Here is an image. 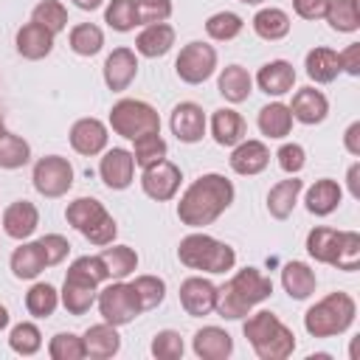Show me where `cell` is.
Segmentation results:
<instances>
[{
    "label": "cell",
    "mask_w": 360,
    "mask_h": 360,
    "mask_svg": "<svg viewBox=\"0 0 360 360\" xmlns=\"http://www.w3.org/2000/svg\"><path fill=\"white\" fill-rule=\"evenodd\" d=\"M233 197H236V188L225 174H217V172L200 174L183 191L177 202V219L188 228H205L231 208Z\"/></svg>",
    "instance_id": "obj_1"
},
{
    "label": "cell",
    "mask_w": 360,
    "mask_h": 360,
    "mask_svg": "<svg viewBox=\"0 0 360 360\" xmlns=\"http://www.w3.org/2000/svg\"><path fill=\"white\" fill-rule=\"evenodd\" d=\"M270 292H273V281L262 270L242 267L222 287H217V307H214V312H219L225 321H239V318L250 315V309L256 304L267 301Z\"/></svg>",
    "instance_id": "obj_2"
},
{
    "label": "cell",
    "mask_w": 360,
    "mask_h": 360,
    "mask_svg": "<svg viewBox=\"0 0 360 360\" xmlns=\"http://www.w3.org/2000/svg\"><path fill=\"white\" fill-rule=\"evenodd\" d=\"M110 281L107 270L101 264L98 256H79L65 276L62 292H59V304L70 312V315H84L98 295V284Z\"/></svg>",
    "instance_id": "obj_3"
},
{
    "label": "cell",
    "mask_w": 360,
    "mask_h": 360,
    "mask_svg": "<svg viewBox=\"0 0 360 360\" xmlns=\"http://www.w3.org/2000/svg\"><path fill=\"white\" fill-rule=\"evenodd\" d=\"M242 332H245L248 343L253 346L256 357H262V360H284V357H290L295 352L292 329L278 315H273L270 309L253 312L242 323Z\"/></svg>",
    "instance_id": "obj_4"
},
{
    "label": "cell",
    "mask_w": 360,
    "mask_h": 360,
    "mask_svg": "<svg viewBox=\"0 0 360 360\" xmlns=\"http://www.w3.org/2000/svg\"><path fill=\"white\" fill-rule=\"evenodd\" d=\"M177 259L188 270H202V273H228L236 264V250L228 242H219L208 233H188L177 245Z\"/></svg>",
    "instance_id": "obj_5"
},
{
    "label": "cell",
    "mask_w": 360,
    "mask_h": 360,
    "mask_svg": "<svg viewBox=\"0 0 360 360\" xmlns=\"http://www.w3.org/2000/svg\"><path fill=\"white\" fill-rule=\"evenodd\" d=\"M354 315H357V304L349 292H329L304 312V329L312 338H335L349 332Z\"/></svg>",
    "instance_id": "obj_6"
},
{
    "label": "cell",
    "mask_w": 360,
    "mask_h": 360,
    "mask_svg": "<svg viewBox=\"0 0 360 360\" xmlns=\"http://www.w3.org/2000/svg\"><path fill=\"white\" fill-rule=\"evenodd\" d=\"M65 219H68V225H73L90 245H98V248L112 245V239L118 236V225H115L112 214H110L96 197H76L73 202H68Z\"/></svg>",
    "instance_id": "obj_7"
},
{
    "label": "cell",
    "mask_w": 360,
    "mask_h": 360,
    "mask_svg": "<svg viewBox=\"0 0 360 360\" xmlns=\"http://www.w3.org/2000/svg\"><path fill=\"white\" fill-rule=\"evenodd\" d=\"M110 127L115 135L135 141L149 132H160V115L149 101L141 98H121L110 110Z\"/></svg>",
    "instance_id": "obj_8"
},
{
    "label": "cell",
    "mask_w": 360,
    "mask_h": 360,
    "mask_svg": "<svg viewBox=\"0 0 360 360\" xmlns=\"http://www.w3.org/2000/svg\"><path fill=\"white\" fill-rule=\"evenodd\" d=\"M96 304H98L101 318L107 323H112V326H127L141 315V304H138L129 281H124V278L107 284L104 290H98Z\"/></svg>",
    "instance_id": "obj_9"
},
{
    "label": "cell",
    "mask_w": 360,
    "mask_h": 360,
    "mask_svg": "<svg viewBox=\"0 0 360 360\" xmlns=\"http://www.w3.org/2000/svg\"><path fill=\"white\" fill-rule=\"evenodd\" d=\"M214 70H217V48L200 39L183 45L174 59V73L186 84H202L214 76Z\"/></svg>",
    "instance_id": "obj_10"
},
{
    "label": "cell",
    "mask_w": 360,
    "mask_h": 360,
    "mask_svg": "<svg viewBox=\"0 0 360 360\" xmlns=\"http://www.w3.org/2000/svg\"><path fill=\"white\" fill-rule=\"evenodd\" d=\"M31 180H34V188L42 197L56 200V197H65L70 191V186H73V166L62 155H45V158H39L34 163Z\"/></svg>",
    "instance_id": "obj_11"
},
{
    "label": "cell",
    "mask_w": 360,
    "mask_h": 360,
    "mask_svg": "<svg viewBox=\"0 0 360 360\" xmlns=\"http://www.w3.org/2000/svg\"><path fill=\"white\" fill-rule=\"evenodd\" d=\"M180 183H183L180 166H174V163L166 160V158L158 160V163H152V166H146L143 174H141V188H143V194L152 197L155 202L172 200V197L177 194Z\"/></svg>",
    "instance_id": "obj_12"
},
{
    "label": "cell",
    "mask_w": 360,
    "mask_h": 360,
    "mask_svg": "<svg viewBox=\"0 0 360 360\" xmlns=\"http://www.w3.org/2000/svg\"><path fill=\"white\" fill-rule=\"evenodd\" d=\"M169 127H172V135L180 143H197V141H202V135L208 129V121H205V112L197 101H180L172 110Z\"/></svg>",
    "instance_id": "obj_13"
},
{
    "label": "cell",
    "mask_w": 360,
    "mask_h": 360,
    "mask_svg": "<svg viewBox=\"0 0 360 360\" xmlns=\"http://www.w3.org/2000/svg\"><path fill=\"white\" fill-rule=\"evenodd\" d=\"M98 174L104 180V186L112 188V191L129 188V183L135 177V158H132V152L121 149V146L104 149V158L98 163Z\"/></svg>",
    "instance_id": "obj_14"
},
{
    "label": "cell",
    "mask_w": 360,
    "mask_h": 360,
    "mask_svg": "<svg viewBox=\"0 0 360 360\" xmlns=\"http://www.w3.org/2000/svg\"><path fill=\"white\" fill-rule=\"evenodd\" d=\"M180 307L191 318L211 315L217 307V284H211L202 276H191L180 284Z\"/></svg>",
    "instance_id": "obj_15"
},
{
    "label": "cell",
    "mask_w": 360,
    "mask_h": 360,
    "mask_svg": "<svg viewBox=\"0 0 360 360\" xmlns=\"http://www.w3.org/2000/svg\"><path fill=\"white\" fill-rule=\"evenodd\" d=\"M68 138H70L73 152H79L84 158H93V155H101L107 149L110 132H107V124L98 121V118H79L70 127V135Z\"/></svg>",
    "instance_id": "obj_16"
},
{
    "label": "cell",
    "mask_w": 360,
    "mask_h": 360,
    "mask_svg": "<svg viewBox=\"0 0 360 360\" xmlns=\"http://www.w3.org/2000/svg\"><path fill=\"white\" fill-rule=\"evenodd\" d=\"M138 76V56L132 48L121 45L115 48L107 59H104V84L112 90V93H121L127 90Z\"/></svg>",
    "instance_id": "obj_17"
},
{
    "label": "cell",
    "mask_w": 360,
    "mask_h": 360,
    "mask_svg": "<svg viewBox=\"0 0 360 360\" xmlns=\"http://www.w3.org/2000/svg\"><path fill=\"white\" fill-rule=\"evenodd\" d=\"M231 169L236 174H245V177H253V174H262L270 163V149L264 141H256V138H245L233 146L231 158H228Z\"/></svg>",
    "instance_id": "obj_18"
},
{
    "label": "cell",
    "mask_w": 360,
    "mask_h": 360,
    "mask_svg": "<svg viewBox=\"0 0 360 360\" xmlns=\"http://www.w3.org/2000/svg\"><path fill=\"white\" fill-rule=\"evenodd\" d=\"M0 225H3L6 236L22 242V239H28V236L37 231V225H39V211H37L34 202H28V200H17V202H11V205L3 211Z\"/></svg>",
    "instance_id": "obj_19"
},
{
    "label": "cell",
    "mask_w": 360,
    "mask_h": 360,
    "mask_svg": "<svg viewBox=\"0 0 360 360\" xmlns=\"http://www.w3.org/2000/svg\"><path fill=\"white\" fill-rule=\"evenodd\" d=\"M53 39H56V34H51L48 28H42L39 22L31 20L25 25H20V31L14 37V45H17V53L22 59L37 62V59H45L53 51Z\"/></svg>",
    "instance_id": "obj_20"
},
{
    "label": "cell",
    "mask_w": 360,
    "mask_h": 360,
    "mask_svg": "<svg viewBox=\"0 0 360 360\" xmlns=\"http://www.w3.org/2000/svg\"><path fill=\"white\" fill-rule=\"evenodd\" d=\"M256 84H259L262 93H267L273 98L287 96V93H292V84H295V68L287 59L264 62L256 73Z\"/></svg>",
    "instance_id": "obj_21"
},
{
    "label": "cell",
    "mask_w": 360,
    "mask_h": 360,
    "mask_svg": "<svg viewBox=\"0 0 360 360\" xmlns=\"http://www.w3.org/2000/svg\"><path fill=\"white\" fill-rule=\"evenodd\" d=\"M287 107H290V112H292V121L307 124V127L321 124V121L329 115V98H326L321 90H315V87H301V90H295L292 104H287Z\"/></svg>",
    "instance_id": "obj_22"
},
{
    "label": "cell",
    "mask_w": 360,
    "mask_h": 360,
    "mask_svg": "<svg viewBox=\"0 0 360 360\" xmlns=\"http://www.w3.org/2000/svg\"><path fill=\"white\" fill-rule=\"evenodd\" d=\"M191 349L200 360H225L233 354V338L222 326H202L194 332Z\"/></svg>",
    "instance_id": "obj_23"
},
{
    "label": "cell",
    "mask_w": 360,
    "mask_h": 360,
    "mask_svg": "<svg viewBox=\"0 0 360 360\" xmlns=\"http://www.w3.org/2000/svg\"><path fill=\"white\" fill-rule=\"evenodd\" d=\"M84 354L93 357V360H107V357H115L121 352V338H118V326L101 321V323H93L84 335Z\"/></svg>",
    "instance_id": "obj_24"
},
{
    "label": "cell",
    "mask_w": 360,
    "mask_h": 360,
    "mask_svg": "<svg viewBox=\"0 0 360 360\" xmlns=\"http://www.w3.org/2000/svg\"><path fill=\"white\" fill-rule=\"evenodd\" d=\"M211 135L219 146H236L239 141H245L248 124L233 107H219L211 115Z\"/></svg>",
    "instance_id": "obj_25"
},
{
    "label": "cell",
    "mask_w": 360,
    "mask_h": 360,
    "mask_svg": "<svg viewBox=\"0 0 360 360\" xmlns=\"http://www.w3.org/2000/svg\"><path fill=\"white\" fill-rule=\"evenodd\" d=\"M304 191V180H298V174H290L287 180H278L270 191H267V211L273 219H287L292 214V208L298 205V197Z\"/></svg>",
    "instance_id": "obj_26"
},
{
    "label": "cell",
    "mask_w": 360,
    "mask_h": 360,
    "mask_svg": "<svg viewBox=\"0 0 360 360\" xmlns=\"http://www.w3.org/2000/svg\"><path fill=\"white\" fill-rule=\"evenodd\" d=\"M340 200H343V188H340V183L332 180V177L315 180V183L307 188V197H304L307 211L315 214V217H329V214L340 205Z\"/></svg>",
    "instance_id": "obj_27"
},
{
    "label": "cell",
    "mask_w": 360,
    "mask_h": 360,
    "mask_svg": "<svg viewBox=\"0 0 360 360\" xmlns=\"http://www.w3.org/2000/svg\"><path fill=\"white\" fill-rule=\"evenodd\" d=\"M174 45V28L169 22H155V25H143V31L135 37V53L146 56V59H158L166 56Z\"/></svg>",
    "instance_id": "obj_28"
},
{
    "label": "cell",
    "mask_w": 360,
    "mask_h": 360,
    "mask_svg": "<svg viewBox=\"0 0 360 360\" xmlns=\"http://www.w3.org/2000/svg\"><path fill=\"white\" fill-rule=\"evenodd\" d=\"M217 90L225 101L231 104H242L248 101V96L253 93V76L242 68V65H225L219 70V79H217Z\"/></svg>",
    "instance_id": "obj_29"
},
{
    "label": "cell",
    "mask_w": 360,
    "mask_h": 360,
    "mask_svg": "<svg viewBox=\"0 0 360 360\" xmlns=\"http://www.w3.org/2000/svg\"><path fill=\"white\" fill-rule=\"evenodd\" d=\"M315 284H318L315 270L307 262H287L281 267V287L290 298H295V301L309 298L315 292Z\"/></svg>",
    "instance_id": "obj_30"
},
{
    "label": "cell",
    "mask_w": 360,
    "mask_h": 360,
    "mask_svg": "<svg viewBox=\"0 0 360 360\" xmlns=\"http://www.w3.org/2000/svg\"><path fill=\"white\" fill-rule=\"evenodd\" d=\"M8 267H11L14 278H20V281H34L48 264H45V256H42L39 245L22 239V245L14 248V253H11V259H8Z\"/></svg>",
    "instance_id": "obj_31"
},
{
    "label": "cell",
    "mask_w": 360,
    "mask_h": 360,
    "mask_svg": "<svg viewBox=\"0 0 360 360\" xmlns=\"http://www.w3.org/2000/svg\"><path fill=\"white\" fill-rule=\"evenodd\" d=\"M292 22H290V14L284 8H276V6H267V8H259L253 14V31L256 37L267 39V42H278L290 34Z\"/></svg>",
    "instance_id": "obj_32"
},
{
    "label": "cell",
    "mask_w": 360,
    "mask_h": 360,
    "mask_svg": "<svg viewBox=\"0 0 360 360\" xmlns=\"http://www.w3.org/2000/svg\"><path fill=\"white\" fill-rule=\"evenodd\" d=\"M304 68H307V76H309L315 84H329V82H335V79H338V73H340L338 51L318 45V48H312V51L307 53Z\"/></svg>",
    "instance_id": "obj_33"
},
{
    "label": "cell",
    "mask_w": 360,
    "mask_h": 360,
    "mask_svg": "<svg viewBox=\"0 0 360 360\" xmlns=\"http://www.w3.org/2000/svg\"><path fill=\"white\" fill-rule=\"evenodd\" d=\"M256 124H259V132H262V135L281 141V138H287L290 129H292V112H290V107H287L284 101H270V104H264V107L259 110Z\"/></svg>",
    "instance_id": "obj_34"
},
{
    "label": "cell",
    "mask_w": 360,
    "mask_h": 360,
    "mask_svg": "<svg viewBox=\"0 0 360 360\" xmlns=\"http://www.w3.org/2000/svg\"><path fill=\"white\" fill-rule=\"evenodd\" d=\"M104 270H107V278L110 281H121L127 276H132L138 270V253L129 248V245H112V248H104L98 253Z\"/></svg>",
    "instance_id": "obj_35"
},
{
    "label": "cell",
    "mask_w": 360,
    "mask_h": 360,
    "mask_svg": "<svg viewBox=\"0 0 360 360\" xmlns=\"http://www.w3.org/2000/svg\"><path fill=\"white\" fill-rule=\"evenodd\" d=\"M340 233L343 231H335V228H326V225H318L307 233V253L321 262V264H335V256H338V245H340Z\"/></svg>",
    "instance_id": "obj_36"
},
{
    "label": "cell",
    "mask_w": 360,
    "mask_h": 360,
    "mask_svg": "<svg viewBox=\"0 0 360 360\" xmlns=\"http://www.w3.org/2000/svg\"><path fill=\"white\" fill-rule=\"evenodd\" d=\"M323 20L338 34H354L360 28V6L357 0H329Z\"/></svg>",
    "instance_id": "obj_37"
},
{
    "label": "cell",
    "mask_w": 360,
    "mask_h": 360,
    "mask_svg": "<svg viewBox=\"0 0 360 360\" xmlns=\"http://www.w3.org/2000/svg\"><path fill=\"white\" fill-rule=\"evenodd\" d=\"M68 42H70V51L73 53H79V56H96L104 48V31L96 22H79V25L70 28Z\"/></svg>",
    "instance_id": "obj_38"
},
{
    "label": "cell",
    "mask_w": 360,
    "mask_h": 360,
    "mask_svg": "<svg viewBox=\"0 0 360 360\" xmlns=\"http://www.w3.org/2000/svg\"><path fill=\"white\" fill-rule=\"evenodd\" d=\"M56 307H59V292H56V287L48 284V281H37V284H31V290L25 292V309H28V315H34V318H51V315L56 312Z\"/></svg>",
    "instance_id": "obj_39"
},
{
    "label": "cell",
    "mask_w": 360,
    "mask_h": 360,
    "mask_svg": "<svg viewBox=\"0 0 360 360\" xmlns=\"http://www.w3.org/2000/svg\"><path fill=\"white\" fill-rule=\"evenodd\" d=\"M8 349L14 354H20V357L37 354L42 349V332H39V326L31 323V321H20L17 326H11V332H8Z\"/></svg>",
    "instance_id": "obj_40"
},
{
    "label": "cell",
    "mask_w": 360,
    "mask_h": 360,
    "mask_svg": "<svg viewBox=\"0 0 360 360\" xmlns=\"http://www.w3.org/2000/svg\"><path fill=\"white\" fill-rule=\"evenodd\" d=\"M129 287H132V292H135V298L141 304V312L160 307L163 298H166V281L158 278V276H135L129 281Z\"/></svg>",
    "instance_id": "obj_41"
},
{
    "label": "cell",
    "mask_w": 360,
    "mask_h": 360,
    "mask_svg": "<svg viewBox=\"0 0 360 360\" xmlns=\"http://www.w3.org/2000/svg\"><path fill=\"white\" fill-rule=\"evenodd\" d=\"M245 28V20L236 14V11H217L205 20V34L217 42H231L242 34Z\"/></svg>",
    "instance_id": "obj_42"
},
{
    "label": "cell",
    "mask_w": 360,
    "mask_h": 360,
    "mask_svg": "<svg viewBox=\"0 0 360 360\" xmlns=\"http://www.w3.org/2000/svg\"><path fill=\"white\" fill-rule=\"evenodd\" d=\"M104 22L112 31H118V34L132 31L138 25V6H135V0H107Z\"/></svg>",
    "instance_id": "obj_43"
},
{
    "label": "cell",
    "mask_w": 360,
    "mask_h": 360,
    "mask_svg": "<svg viewBox=\"0 0 360 360\" xmlns=\"http://www.w3.org/2000/svg\"><path fill=\"white\" fill-rule=\"evenodd\" d=\"M31 160V146L25 138L14 132L0 135V169H20Z\"/></svg>",
    "instance_id": "obj_44"
},
{
    "label": "cell",
    "mask_w": 360,
    "mask_h": 360,
    "mask_svg": "<svg viewBox=\"0 0 360 360\" xmlns=\"http://www.w3.org/2000/svg\"><path fill=\"white\" fill-rule=\"evenodd\" d=\"M31 20L39 22L42 28H48L51 34H62L68 28V8L59 0H39L31 8Z\"/></svg>",
    "instance_id": "obj_45"
},
{
    "label": "cell",
    "mask_w": 360,
    "mask_h": 360,
    "mask_svg": "<svg viewBox=\"0 0 360 360\" xmlns=\"http://www.w3.org/2000/svg\"><path fill=\"white\" fill-rule=\"evenodd\" d=\"M132 143H135V146H132V158H135V166H141V169H146V166L163 160L166 152H169V146H166V141L160 138V132L141 135V138H135Z\"/></svg>",
    "instance_id": "obj_46"
},
{
    "label": "cell",
    "mask_w": 360,
    "mask_h": 360,
    "mask_svg": "<svg viewBox=\"0 0 360 360\" xmlns=\"http://www.w3.org/2000/svg\"><path fill=\"white\" fill-rule=\"evenodd\" d=\"M48 354H51V360H82V357H87L82 335H73V332L53 335L51 343H48Z\"/></svg>",
    "instance_id": "obj_47"
},
{
    "label": "cell",
    "mask_w": 360,
    "mask_h": 360,
    "mask_svg": "<svg viewBox=\"0 0 360 360\" xmlns=\"http://www.w3.org/2000/svg\"><path fill=\"white\" fill-rule=\"evenodd\" d=\"M149 352H152V357H158V360H180L183 352H186V343H183L180 332H174V329H160V332L152 338Z\"/></svg>",
    "instance_id": "obj_48"
},
{
    "label": "cell",
    "mask_w": 360,
    "mask_h": 360,
    "mask_svg": "<svg viewBox=\"0 0 360 360\" xmlns=\"http://www.w3.org/2000/svg\"><path fill=\"white\" fill-rule=\"evenodd\" d=\"M338 270H357L360 267V233L357 231H343L340 233V245H338V256H335V264Z\"/></svg>",
    "instance_id": "obj_49"
},
{
    "label": "cell",
    "mask_w": 360,
    "mask_h": 360,
    "mask_svg": "<svg viewBox=\"0 0 360 360\" xmlns=\"http://www.w3.org/2000/svg\"><path fill=\"white\" fill-rule=\"evenodd\" d=\"M37 245H39V250H42L48 267L62 264V262L68 259V253H70V242H68L62 233H45V236L37 239Z\"/></svg>",
    "instance_id": "obj_50"
},
{
    "label": "cell",
    "mask_w": 360,
    "mask_h": 360,
    "mask_svg": "<svg viewBox=\"0 0 360 360\" xmlns=\"http://www.w3.org/2000/svg\"><path fill=\"white\" fill-rule=\"evenodd\" d=\"M135 6H138V25H155L172 17V0H135Z\"/></svg>",
    "instance_id": "obj_51"
},
{
    "label": "cell",
    "mask_w": 360,
    "mask_h": 360,
    "mask_svg": "<svg viewBox=\"0 0 360 360\" xmlns=\"http://www.w3.org/2000/svg\"><path fill=\"white\" fill-rule=\"evenodd\" d=\"M276 158H278L281 172H287V174H298L307 166V152H304L301 143H281Z\"/></svg>",
    "instance_id": "obj_52"
},
{
    "label": "cell",
    "mask_w": 360,
    "mask_h": 360,
    "mask_svg": "<svg viewBox=\"0 0 360 360\" xmlns=\"http://www.w3.org/2000/svg\"><path fill=\"white\" fill-rule=\"evenodd\" d=\"M329 0H292V8L301 20H321L326 14Z\"/></svg>",
    "instance_id": "obj_53"
},
{
    "label": "cell",
    "mask_w": 360,
    "mask_h": 360,
    "mask_svg": "<svg viewBox=\"0 0 360 360\" xmlns=\"http://www.w3.org/2000/svg\"><path fill=\"white\" fill-rule=\"evenodd\" d=\"M338 59H340V70H346L349 76H360V42H352L349 48H343Z\"/></svg>",
    "instance_id": "obj_54"
},
{
    "label": "cell",
    "mask_w": 360,
    "mask_h": 360,
    "mask_svg": "<svg viewBox=\"0 0 360 360\" xmlns=\"http://www.w3.org/2000/svg\"><path fill=\"white\" fill-rule=\"evenodd\" d=\"M343 146H346L349 155L360 158V121H352V124L346 127V132H343Z\"/></svg>",
    "instance_id": "obj_55"
},
{
    "label": "cell",
    "mask_w": 360,
    "mask_h": 360,
    "mask_svg": "<svg viewBox=\"0 0 360 360\" xmlns=\"http://www.w3.org/2000/svg\"><path fill=\"white\" fill-rule=\"evenodd\" d=\"M346 183H349V194L354 200H360V163H352L346 172Z\"/></svg>",
    "instance_id": "obj_56"
},
{
    "label": "cell",
    "mask_w": 360,
    "mask_h": 360,
    "mask_svg": "<svg viewBox=\"0 0 360 360\" xmlns=\"http://www.w3.org/2000/svg\"><path fill=\"white\" fill-rule=\"evenodd\" d=\"M101 3H104V0H73V6L82 8V11H96Z\"/></svg>",
    "instance_id": "obj_57"
},
{
    "label": "cell",
    "mask_w": 360,
    "mask_h": 360,
    "mask_svg": "<svg viewBox=\"0 0 360 360\" xmlns=\"http://www.w3.org/2000/svg\"><path fill=\"white\" fill-rule=\"evenodd\" d=\"M6 326H8V309H6L3 304H0V332H3Z\"/></svg>",
    "instance_id": "obj_58"
},
{
    "label": "cell",
    "mask_w": 360,
    "mask_h": 360,
    "mask_svg": "<svg viewBox=\"0 0 360 360\" xmlns=\"http://www.w3.org/2000/svg\"><path fill=\"white\" fill-rule=\"evenodd\" d=\"M239 3H245V6H259V3H264V0H239Z\"/></svg>",
    "instance_id": "obj_59"
},
{
    "label": "cell",
    "mask_w": 360,
    "mask_h": 360,
    "mask_svg": "<svg viewBox=\"0 0 360 360\" xmlns=\"http://www.w3.org/2000/svg\"><path fill=\"white\" fill-rule=\"evenodd\" d=\"M3 132H6V127H3V115H0V135H3Z\"/></svg>",
    "instance_id": "obj_60"
}]
</instances>
